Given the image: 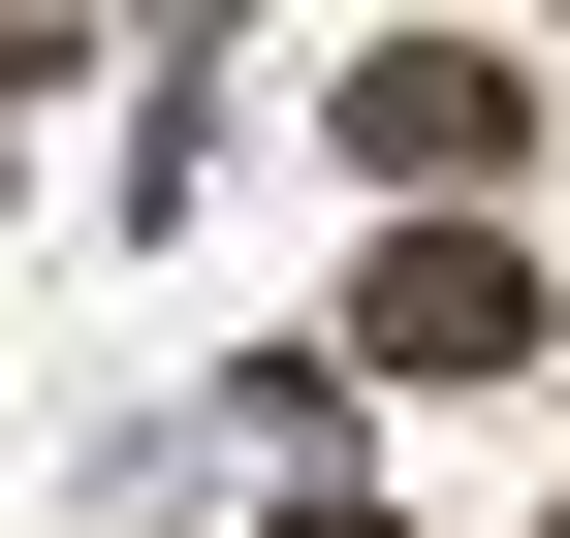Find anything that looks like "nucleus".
<instances>
[{"mask_svg":"<svg viewBox=\"0 0 570 538\" xmlns=\"http://www.w3.org/2000/svg\"><path fill=\"white\" fill-rule=\"evenodd\" d=\"M348 159H381V190H508V159H539V96H508L475 32H381V63H348Z\"/></svg>","mask_w":570,"mask_h":538,"instance_id":"f257e3e1","label":"nucleus"},{"mask_svg":"<svg viewBox=\"0 0 570 538\" xmlns=\"http://www.w3.org/2000/svg\"><path fill=\"white\" fill-rule=\"evenodd\" d=\"M348 349H381V380H508V349H539V286H508L475 222H381V317H348Z\"/></svg>","mask_w":570,"mask_h":538,"instance_id":"f03ea898","label":"nucleus"},{"mask_svg":"<svg viewBox=\"0 0 570 538\" xmlns=\"http://www.w3.org/2000/svg\"><path fill=\"white\" fill-rule=\"evenodd\" d=\"M285 538H381V507H285Z\"/></svg>","mask_w":570,"mask_h":538,"instance_id":"7ed1b4c3","label":"nucleus"}]
</instances>
